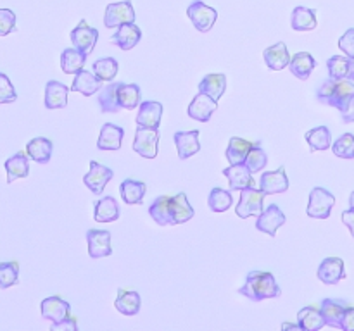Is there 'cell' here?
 <instances>
[{
    "label": "cell",
    "instance_id": "obj_1",
    "mask_svg": "<svg viewBox=\"0 0 354 331\" xmlns=\"http://www.w3.org/2000/svg\"><path fill=\"white\" fill-rule=\"evenodd\" d=\"M239 293L248 297L252 302H261L266 299H277L280 297L282 290L277 283L275 274L266 271H251L245 276V283L239 290Z\"/></svg>",
    "mask_w": 354,
    "mask_h": 331
},
{
    "label": "cell",
    "instance_id": "obj_2",
    "mask_svg": "<svg viewBox=\"0 0 354 331\" xmlns=\"http://www.w3.org/2000/svg\"><path fill=\"white\" fill-rule=\"evenodd\" d=\"M263 205H265V193H263V190H256L254 186H248V188L241 190V200H239L237 207H235V214L241 219H248L251 216H259L265 210Z\"/></svg>",
    "mask_w": 354,
    "mask_h": 331
},
{
    "label": "cell",
    "instance_id": "obj_3",
    "mask_svg": "<svg viewBox=\"0 0 354 331\" xmlns=\"http://www.w3.org/2000/svg\"><path fill=\"white\" fill-rule=\"evenodd\" d=\"M335 205V197L332 195V192L317 186L310 192V202H308L306 214L315 219H327L330 217L332 209Z\"/></svg>",
    "mask_w": 354,
    "mask_h": 331
},
{
    "label": "cell",
    "instance_id": "obj_4",
    "mask_svg": "<svg viewBox=\"0 0 354 331\" xmlns=\"http://www.w3.org/2000/svg\"><path fill=\"white\" fill-rule=\"evenodd\" d=\"M159 130L158 128L137 126L133 140V150L145 159H154L158 155Z\"/></svg>",
    "mask_w": 354,
    "mask_h": 331
},
{
    "label": "cell",
    "instance_id": "obj_5",
    "mask_svg": "<svg viewBox=\"0 0 354 331\" xmlns=\"http://www.w3.org/2000/svg\"><path fill=\"white\" fill-rule=\"evenodd\" d=\"M187 16L192 21L196 30H199L201 33H207V31L214 26V23H216L218 19L216 9L206 6V3L201 2V0H196V2L190 3L189 9H187Z\"/></svg>",
    "mask_w": 354,
    "mask_h": 331
},
{
    "label": "cell",
    "instance_id": "obj_6",
    "mask_svg": "<svg viewBox=\"0 0 354 331\" xmlns=\"http://www.w3.org/2000/svg\"><path fill=\"white\" fill-rule=\"evenodd\" d=\"M135 9L131 6L130 0H124V2H114L109 3L106 7V14H104V24L109 30L114 28H120L121 24L127 23H135Z\"/></svg>",
    "mask_w": 354,
    "mask_h": 331
},
{
    "label": "cell",
    "instance_id": "obj_7",
    "mask_svg": "<svg viewBox=\"0 0 354 331\" xmlns=\"http://www.w3.org/2000/svg\"><path fill=\"white\" fill-rule=\"evenodd\" d=\"M97 40H99V31L97 28H92L86 24V21H80L78 26L71 31V41L73 47L85 54L88 57L92 54L93 47H95Z\"/></svg>",
    "mask_w": 354,
    "mask_h": 331
},
{
    "label": "cell",
    "instance_id": "obj_8",
    "mask_svg": "<svg viewBox=\"0 0 354 331\" xmlns=\"http://www.w3.org/2000/svg\"><path fill=\"white\" fill-rule=\"evenodd\" d=\"M114 171L107 166L100 164V162L92 161L90 162V171L83 176V183L86 185V188L92 190V193L95 195H102L104 188H106L107 183L113 179Z\"/></svg>",
    "mask_w": 354,
    "mask_h": 331
},
{
    "label": "cell",
    "instance_id": "obj_9",
    "mask_svg": "<svg viewBox=\"0 0 354 331\" xmlns=\"http://www.w3.org/2000/svg\"><path fill=\"white\" fill-rule=\"evenodd\" d=\"M287 221L286 214L282 212L279 205L272 203L268 209L263 210L258 216V221H256V230H259L261 233H266L268 237H277V230L280 226H283Z\"/></svg>",
    "mask_w": 354,
    "mask_h": 331
},
{
    "label": "cell",
    "instance_id": "obj_10",
    "mask_svg": "<svg viewBox=\"0 0 354 331\" xmlns=\"http://www.w3.org/2000/svg\"><path fill=\"white\" fill-rule=\"evenodd\" d=\"M289 178H287L286 168H279L277 171H266L259 179V188L265 195H277V193H286L289 190Z\"/></svg>",
    "mask_w": 354,
    "mask_h": 331
},
{
    "label": "cell",
    "instance_id": "obj_11",
    "mask_svg": "<svg viewBox=\"0 0 354 331\" xmlns=\"http://www.w3.org/2000/svg\"><path fill=\"white\" fill-rule=\"evenodd\" d=\"M41 317L47 321H52V323H61L66 317H69V312H71V305L69 302H66L61 297H47V299L41 300Z\"/></svg>",
    "mask_w": 354,
    "mask_h": 331
},
{
    "label": "cell",
    "instance_id": "obj_12",
    "mask_svg": "<svg viewBox=\"0 0 354 331\" xmlns=\"http://www.w3.org/2000/svg\"><path fill=\"white\" fill-rule=\"evenodd\" d=\"M86 241H88V255L92 259H102L113 254L109 231L88 230L86 231Z\"/></svg>",
    "mask_w": 354,
    "mask_h": 331
},
{
    "label": "cell",
    "instance_id": "obj_13",
    "mask_svg": "<svg viewBox=\"0 0 354 331\" xmlns=\"http://www.w3.org/2000/svg\"><path fill=\"white\" fill-rule=\"evenodd\" d=\"M318 279L325 285H337L341 279L346 278L344 261L341 257H327L318 265Z\"/></svg>",
    "mask_w": 354,
    "mask_h": 331
},
{
    "label": "cell",
    "instance_id": "obj_14",
    "mask_svg": "<svg viewBox=\"0 0 354 331\" xmlns=\"http://www.w3.org/2000/svg\"><path fill=\"white\" fill-rule=\"evenodd\" d=\"M223 174L228 178L230 192H241V190L248 188V186H254V178H252V172L249 171L245 162L230 164V168L223 169Z\"/></svg>",
    "mask_w": 354,
    "mask_h": 331
},
{
    "label": "cell",
    "instance_id": "obj_15",
    "mask_svg": "<svg viewBox=\"0 0 354 331\" xmlns=\"http://www.w3.org/2000/svg\"><path fill=\"white\" fill-rule=\"evenodd\" d=\"M218 102L214 99H211L206 93H197L192 99L189 106V116L192 119L201 121V123H207L213 116V112H216Z\"/></svg>",
    "mask_w": 354,
    "mask_h": 331
},
{
    "label": "cell",
    "instance_id": "obj_16",
    "mask_svg": "<svg viewBox=\"0 0 354 331\" xmlns=\"http://www.w3.org/2000/svg\"><path fill=\"white\" fill-rule=\"evenodd\" d=\"M149 214L158 223L159 226H173L175 224V217H173V197L161 195L151 203L149 207Z\"/></svg>",
    "mask_w": 354,
    "mask_h": 331
},
{
    "label": "cell",
    "instance_id": "obj_17",
    "mask_svg": "<svg viewBox=\"0 0 354 331\" xmlns=\"http://www.w3.org/2000/svg\"><path fill=\"white\" fill-rule=\"evenodd\" d=\"M162 117V103L156 100H145L140 102L137 112V126L144 128H159Z\"/></svg>",
    "mask_w": 354,
    "mask_h": 331
},
{
    "label": "cell",
    "instance_id": "obj_18",
    "mask_svg": "<svg viewBox=\"0 0 354 331\" xmlns=\"http://www.w3.org/2000/svg\"><path fill=\"white\" fill-rule=\"evenodd\" d=\"M346 307H348V302L339 299H324L320 302V310L322 316L325 319V326L339 328L341 330L342 317H344Z\"/></svg>",
    "mask_w": 354,
    "mask_h": 331
},
{
    "label": "cell",
    "instance_id": "obj_19",
    "mask_svg": "<svg viewBox=\"0 0 354 331\" xmlns=\"http://www.w3.org/2000/svg\"><path fill=\"white\" fill-rule=\"evenodd\" d=\"M176 145V150H178V157L182 161L185 159L192 157L196 155L197 152L201 150V143H199V131H176L175 137H173Z\"/></svg>",
    "mask_w": 354,
    "mask_h": 331
},
{
    "label": "cell",
    "instance_id": "obj_20",
    "mask_svg": "<svg viewBox=\"0 0 354 331\" xmlns=\"http://www.w3.org/2000/svg\"><path fill=\"white\" fill-rule=\"evenodd\" d=\"M100 88H102V79L93 71H86V69L76 72L71 85V92H78L85 97L95 95V92H99Z\"/></svg>",
    "mask_w": 354,
    "mask_h": 331
},
{
    "label": "cell",
    "instance_id": "obj_21",
    "mask_svg": "<svg viewBox=\"0 0 354 331\" xmlns=\"http://www.w3.org/2000/svg\"><path fill=\"white\" fill-rule=\"evenodd\" d=\"M120 81H109L99 90L97 95V102H99L100 112L104 114H116L121 110L120 99H118V92H120Z\"/></svg>",
    "mask_w": 354,
    "mask_h": 331
},
{
    "label": "cell",
    "instance_id": "obj_22",
    "mask_svg": "<svg viewBox=\"0 0 354 331\" xmlns=\"http://www.w3.org/2000/svg\"><path fill=\"white\" fill-rule=\"evenodd\" d=\"M71 88L61 81H50L45 85V107L47 109H64L68 106V95Z\"/></svg>",
    "mask_w": 354,
    "mask_h": 331
},
{
    "label": "cell",
    "instance_id": "obj_23",
    "mask_svg": "<svg viewBox=\"0 0 354 331\" xmlns=\"http://www.w3.org/2000/svg\"><path fill=\"white\" fill-rule=\"evenodd\" d=\"M124 130L113 123H106L100 128L99 140H97V148L99 150H120L123 143Z\"/></svg>",
    "mask_w": 354,
    "mask_h": 331
},
{
    "label": "cell",
    "instance_id": "obj_24",
    "mask_svg": "<svg viewBox=\"0 0 354 331\" xmlns=\"http://www.w3.org/2000/svg\"><path fill=\"white\" fill-rule=\"evenodd\" d=\"M142 40V30L135 23L121 24L116 33L111 37V41L116 43L121 50H131Z\"/></svg>",
    "mask_w": 354,
    "mask_h": 331
},
{
    "label": "cell",
    "instance_id": "obj_25",
    "mask_svg": "<svg viewBox=\"0 0 354 331\" xmlns=\"http://www.w3.org/2000/svg\"><path fill=\"white\" fill-rule=\"evenodd\" d=\"M3 168L7 172V183H12L19 178H26L30 174V157L26 152H17L12 157L3 162Z\"/></svg>",
    "mask_w": 354,
    "mask_h": 331
},
{
    "label": "cell",
    "instance_id": "obj_26",
    "mask_svg": "<svg viewBox=\"0 0 354 331\" xmlns=\"http://www.w3.org/2000/svg\"><path fill=\"white\" fill-rule=\"evenodd\" d=\"M142 300L138 292L135 290H118V297L114 300V307H116L118 312L124 314V316H135V314L140 312Z\"/></svg>",
    "mask_w": 354,
    "mask_h": 331
},
{
    "label": "cell",
    "instance_id": "obj_27",
    "mask_svg": "<svg viewBox=\"0 0 354 331\" xmlns=\"http://www.w3.org/2000/svg\"><path fill=\"white\" fill-rule=\"evenodd\" d=\"M353 99H354V81L349 78H342V79H337V83H335V90L334 93H332L327 106L335 107V109H339L342 112Z\"/></svg>",
    "mask_w": 354,
    "mask_h": 331
},
{
    "label": "cell",
    "instance_id": "obj_28",
    "mask_svg": "<svg viewBox=\"0 0 354 331\" xmlns=\"http://www.w3.org/2000/svg\"><path fill=\"white\" fill-rule=\"evenodd\" d=\"M93 219L97 223H114L120 219V205L114 197H102L93 205Z\"/></svg>",
    "mask_w": 354,
    "mask_h": 331
},
{
    "label": "cell",
    "instance_id": "obj_29",
    "mask_svg": "<svg viewBox=\"0 0 354 331\" xmlns=\"http://www.w3.org/2000/svg\"><path fill=\"white\" fill-rule=\"evenodd\" d=\"M263 57H265L266 66H268L272 71H282L283 68H287L290 62L289 48L283 41H279V43L272 45V47L266 48L263 52Z\"/></svg>",
    "mask_w": 354,
    "mask_h": 331
},
{
    "label": "cell",
    "instance_id": "obj_30",
    "mask_svg": "<svg viewBox=\"0 0 354 331\" xmlns=\"http://www.w3.org/2000/svg\"><path fill=\"white\" fill-rule=\"evenodd\" d=\"M52 150H54V145L48 138L45 137H37L33 140L28 141L26 145V154L31 161L38 162V164H47L52 157Z\"/></svg>",
    "mask_w": 354,
    "mask_h": 331
},
{
    "label": "cell",
    "instance_id": "obj_31",
    "mask_svg": "<svg viewBox=\"0 0 354 331\" xmlns=\"http://www.w3.org/2000/svg\"><path fill=\"white\" fill-rule=\"evenodd\" d=\"M317 68V61H315L313 55L310 52H297L296 55L290 57L289 62V69L296 78L299 79H308L313 72V69Z\"/></svg>",
    "mask_w": 354,
    "mask_h": 331
},
{
    "label": "cell",
    "instance_id": "obj_32",
    "mask_svg": "<svg viewBox=\"0 0 354 331\" xmlns=\"http://www.w3.org/2000/svg\"><path fill=\"white\" fill-rule=\"evenodd\" d=\"M297 323L304 331H320L325 326L320 305H306L297 312Z\"/></svg>",
    "mask_w": 354,
    "mask_h": 331
},
{
    "label": "cell",
    "instance_id": "obj_33",
    "mask_svg": "<svg viewBox=\"0 0 354 331\" xmlns=\"http://www.w3.org/2000/svg\"><path fill=\"white\" fill-rule=\"evenodd\" d=\"M225 90H227V76L221 74V72L206 74L199 83V92L206 93V95H209L216 102L223 97Z\"/></svg>",
    "mask_w": 354,
    "mask_h": 331
},
{
    "label": "cell",
    "instance_id": "obj_34",
    "mask_svg": "<svg viewBox=\"0 0 354 331\" xmlns=\"http://www.w3.org/2000/svg\"><path fill=\"white\" fill-rule=\"evenodd\" d=\"M259 141H249L244 140L241 137H232L230 141H228L227 147V159L230 164H241V162H245V157L251 152L252 147H256Z\"/></svg>",
    "mask_w": 354,
    "mask_h": 331
},
{
    "label": "cell",
    "instance_id": "obj_35",
    "mask_svg": "<svg viewBox=\"0 0 354 331\" xmlns=\"http://www.w3.org/2000/svg\"><path fill=\"white\" fill-rule=\"evenodd\" d=\"M290 26L296 31H311L317 30V10L310 9V7H296L292 10V17H290Z\"/></svg>",
    "mask_w": 354,
    "mask_h": 331
},
{
    "label": "cell",
    "instance_id": "obj_36",
    "mask_svg": "<svg viewBox=\"0 0 354 331\" xmlns=\"http://www.w3.org/2000/svg\"><path fill=\"white\" fill-rule=\"evenodd\" d=\"M121 197H123L124 203L128 205H135V203L144 202L145 192H147V185L144 181H137V179H124L120 185Z\"/></svg>",
    "mask_w": 354,
    "mask_h": 331
},
{
    "label": "cell",
    "instance_id": "obj_37",
    "mask_svg": "<svg viewBox=\"0 0 354 331\" xmlns=\"http://www.w3.org/2000/svg\"><path fill=\"white\" fill-rule=\"evenodd\" d=\"M118 99H120L121 109L133 110L137 106H140L142 90L137 83H121L120 92H118Z\"/></svg>",
    "mask_w": 354,
    "mask_h": 331
},
{
    "label": "cell",
    "instance_id": "obj_38",
    "mask_svg": "<svg viewBox=\"0 0 354 331\" xmlns=\"http://www.w3.org/2000/svg\"><path fill=\"white\" fill-rule=\"evenodd\" d=\"M86 62V55L82 54L80 50L73 48H64L61 54V69L66 74H76L78 71H82L83 66Z\"/></svg>",
    "mask_w": 354,
    "mask_h": 331
},
{
    "label": "cell",
    "instance_id": "obj_39",
    "mask_svg": "<svg viewBox=\"0 0 354 331\" xmlns=\"http://www.w3.org/2000/svg\"><path fill=\"white\" fill-rule=\"evenodd\" d=\"M306 141L310 145L311 152H322L330 148L332 134L327 126H317L306 133Z\"/></svg>",
    "mask_w": 354,
    "mask_h": 331
},
{
    "label": "cell",
    "instance_id": "obj_40",
    "mask_svg": "<svg viewBox=\"0 0 354 331\" xmlns=\"http://www.w3.org/2000/svg\"><path fill=\"white\" fill-rule=\"evenodd\" d=\"M196 214L194 207L189 203V199L183 192H180L178 195L173 197V217H175V224H182L190 221Z\"/></svg>",
    "mask_w": 354,
    "mask_h": 331
},
{
    "label": "cell",
    "instance_id": "obj_41",
    "mask_svg": "<svg viewBox=\"0 0 354 331\" xmlns=\"http://www.w3.org/2000/svg\"><path fill=\"white\" fill-rule=\"evenodd\" d=\"M232 203H234V199H232L230 190L213 188L207 197V205L213 212H225V210L230 209Z\"/></svg>",
    "mask_w": 354,
    "mask_h": 331
},
{
    "label": "cell",
    "instance_id": "obj_42",
    "mask_svg": "<svg viewBox=\"0 0 354 331\" xmlns=\"http://www.w3.org/2000/svg\"><path fill=\"white\" fill-rule=\"evenodd\" d=\"M92 71L99 76L102 81H113L116 78L118 71H120V64H118L116 59L113 57H102L99 61L93 62L92 66Z\"/></svg>",
    "mask_w": 354,
    "mask_h": 331
},
{
    "label": "cell",
    "instance_id": "obj_43",
    "mask_svg": "<svg viewBox=\"0 0 354 331\" xmlns=\"http://www.w3.org/2000/svg\"><path fill=\"white\" fill-rule=\"evenodd\" d=\"M19 283V264L16 261L0 262V290H7Z\"/></svg>",
    "mask_w": 354,
    "mask_h": 331
},
{
    "label": "cell",
    "instance_id": "obj_44",
    "mask_svg": "<svg viewBox=\"0 0 354 331\" xmlns=\"http://www.w3.org/2000/svg\"><path fill=\"white\" fill-rule=\"evenodd\" d=\"M328 68V78L332 79H342L348 78L349 74V57H342V55H332L327 61Z\"/></svg>",
    "mask_w": 354,
    "mask_h": 331
},
{
    "label": "cell",
    "instance_id": "obj_45",
    "mask_svg": "<svg viewBox=\"0 0 354 331\" xmlns=\"http://www.w3.org/2000/svg\"><path fill=\"white\" fill-rule=\"evenodd\" d=\"M332 152L341 159H354V134H341V137L332 143Z\"/></svg>",
    "mask_w": 354,
    "mask_h": 331
},
{
    "label": "cell",
    "instance_id": "obj_46",
    "mask_svg": "<svg viewBox=\"0 0 354 331\" xmlns=\"http://www.w3.org/2000/svg\"><path fill=\"white\" fill-rule=\"evenodd\" d=\"M245 164H248L249 171H251L252 174L266 168V164H268V155H266V152L261 148V143H258L256 147L251 148V152H249L248 157H245Z\"/></svg>",
    "mask_w": 354,
    "mask_h": 331
},
{
    "label": "cell",
    "instance_id": "obj_47",
    "mask_svg": "<svg viewBox=\"0 0 354 331\" xmlns=\"http://www.w3.org/2000/svg\"><path fill=\"white\" fill-rule=\"evenodd\" d=\"M17 93L6 72H0V103L16 102Z\"/></svg>",
    "mask_w": 354,
    "mask_h": 331
},
{
    "label": "cell",
    "instance_id": "obj_48",
    "mask_svg": "<svg viewBox=\"0 0 354 331\" xmlns=\"http://www.w3.org/2000/svg\"><path fill=\"white\" fill-rule=\"evenodd\" d=\"M16 31V14L10 9H0V37Z\"/></svg>",
    "mask_w": 354,
    "mask_h": 331
},
{
    "label": "cell",
    "instance_id": "obj_49",
    "mask_svg": "<svg viewBox=\"0 0 354 331\" xmlns=\"http://www.w3.org/2000/svg\"><path fill=\"white\" fill-rule=\"evenodd\" d=\"M339 48H341L349 59L354 57V28H349V30L339 38Z\"/></svg>",
    "mask_w": 354,
    "mask_h": 331
},
{
    "label": "cell",
    "instance_id": "obj_50",
    "mask_svg": "<svg viewBox=\"0 0 354 331\" xmlns=\"http://www.w3.org/2000/svg\"><path fill=\"white\" fill-rule=\"evenodd\" d=\"M335 83H337V79H332V78L325 79V81L322 83L320 88L317 90V99L320 100V102L328 103V100H330L332 93H334L335 90Z\"/></svg>",
    "mask_w": 354,
    "mask_h": 331
},
{
    "label": "cell",
    "instance_id": "obj_51",
    "mask_svg": "<svg viewBox=\"0 0 354 331\" xmlns=\"http://www.w3.org/2000/svg\"><path fill=\"white\" fill-rule=\"evenodd\" d=\"M341 330L354 331V307L349 305V303H348V307H346L344 317H342Z\"/></svg>",
    "mask_w": 354,
    "mask_h": 331
},
{
    "label": "cell",
    "instance_id": "obj_52",
    "mask_svg": "<svg viewBox=\"0 0 354 331\" xmlns=\"http://www.w3.org/2000/svg\"><path fill=\"white\" fill-rule=\"evenodd\" d=\"M52 331H59V330H71V331H76L78 330V324H76V319L75 317H66L64 321H61V323H52Z\"/></svg>",
    "mask_w": 354,
    "mask_h": 331
},
{
    "label": "cell",
    "instance_id": "obj_53",
    "mask_svg": "<svg viewBox=\"0 0 354 331\" xmlns=\"http://www.w3.org/2000/svg\"><path fill=\"white\" fill-rule=\"evenodd\" d=\"M342 223L349 228V231H351V237L354 238V207H349L348 210H344V212H342Z\"/></svg>",
    "mask_w": 354,
    "mask_h": 331
},
{
    "label": "cell",
    "instance_id": "obj_54",
    "mask_svg": "<svg viewBox=\"0 0 354 331\" xmlns=\"http://www.w3.org/2000/svg\"><path fill=\"white\" fill-rule=\"evenodd\" d=\"M342 121H344V123H354V99L348 103V107L342 110Z\"/></svg>",
    "mask_w": 354,
    "mask_h": 331
},
{
    "label": "cell",
    "instance_id": "obj_55",
    "mask_svg": "<svg viewBox=\"0 0 354 331\" xmlns=\"http://www.w3.org/2000/svg\"><path fill=\"white\" fill-rule=\"evenodd\" d=\"M282 330H301V326H299V323H297V324L283 323V324H282Z\"/></svg>",
    "mask_w": 354,
    "mask_h": 331
},
{
    "label": "cell",
    "instance_id": "obj_56",
    "mask_svg": "<svg viewBox=\"0 0 354 331\" xmlns=\"http://www.w3.org/2000/svg\"><path fill=\"white\" fill-rule=\"evenodd\" d=\"M349 79H353L354 81V57L349 59V74H348Z\"/></svg>",
    "mask_w": 354,
    "mask_h": 331
},
{
    "label": "cell",
    "instance_id": "obj_57",
    "mask_svg": "<svg viewBox=\"0 0 354 331\" xmlns=\"http://www.w3.org/2000/svg\"><path fill=\"white\" fill-rule=\"evenodd\" d=\"M349 207H354V192L349 195Z\"/></svg>",
    "mask_w": 354,
    "mask_h": 331
}]
</instances>
